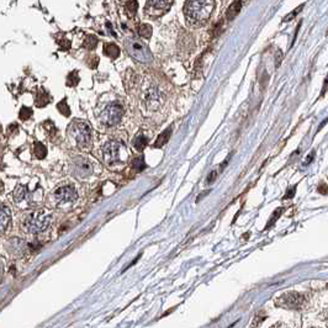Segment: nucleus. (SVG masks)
<instances>
[{
	"instance_id": "cd10ccee",
	"label": "nucleus",
	"mask_w": 328,
	"mask_h": 328,
	"mask_svg": "<svg viewBox=\"0 0 328 328\" xmlns=\"http://www.w3.org/2000/svg\"><path fill=\"white\" fill-rule=\"evenodd\" d=\"M283 209H276L275 211H274V213H273V215H272V218H270V221L269 222H268V225H267V227H265V228H269V227H272L273 226V225L274 224H275V221H276V220H278L279 218V216H280L281 215V212H283Z\"/></svg>"
},
{
	"instance_id": "a211bd4d",
	"label": "nucleus",
	"mask_w": 328,
	"mask_h": 328,
	"mask_svg": "<svg viewBox=\"0 0 328 328\" xmlns=\"http://www.w3.org/2000/svg\"><path fill=\"white\" fill-rule=\"evenodd\" d=\"M241 7H242L241 2H233L232 4L230 5V8H228V10L226 13V19L228 20V21H231V20H233L236 18V16H237L239 10H241Z\"/></svg>"
},
{
	"instance_id": "f3484780",
	"label": "nucleus",
	"mask_w": 328,
	"mask_h": 328,
	"mask_svg": "<svg viewBox=\"0 0 328 328\" xmlns=\"http://www.w3.org/2000/svg\"><path fill=\"white\" fill-rule=\"evenodd\" d=\"M170 135H172V128H168V130L163 131V132H162L161 135L157 137V141L155 142V144H153V147H155V148L163 147L164 144L167 143L168 141H169Z\"/></svg>"
},
{
	"instance_id": "2f4dec72",
	"label": "nucleus",
	"mask_w": 328,
	"mask_h": 328,
	"mask_svg": "<svg viewBox=\"0 0 328 328\" xmlns=\"http://www.w3.org/2000/svg\"><path fill=\"white\" fill-rule=\"evenodd\" d=\"M3 274H4V263H3V261L0 259V280H2L3 278Z\"/></svg>"
},
{
	"instance_id": "423d86ee",
	"label": "nucleus",
	"mask_w": 328,
	"mask_h": 328,
	"mask_svg": "<svg viewBox=\"0 0 328 328\" xmlns=\"http://www.w3.org/2000/svg\"><path fill=\"white\" fill-rule=\"evenodd\" d=\"M53 215L45 210H33L22 216L21 228L28 235H40L51 227Z\"/></svg>"
},
{
	"instance_id": "412c9836",
	"label": "nucleus",
	"mask_w": 328,
	"mask_h": 328,
	"mask_svg": "<svg viewBox=\"0 0 328 328\" xmlns=\"http://www.w3.org/2000/svg\"><path fill=\"white\" fill-rule=\"evenodd\" d=\"M81 79H79V73L77 72V70H73V72H70L68 74L67 77V85L70 88H74L78 85V83Z\"/></svg>"
},
{
	"instance_id": "6e6552de",
	"label": "nucleus",
	"mask_w": 328,
	"mask_h": 328,
	"mask_svg": "<svg viewBox=\"0 0 328 328\" xmlns=\"http://www.w3.org/2000/svg\"><path fill=\"white\" fill-rule=\"evenodd\" d=\"M125 110L122 107V105L118 101H107L106 104L102 105L100 107L99 113L96 114L98 116L99 124L101 125L102 127L113 128L116 127L121 122L122 118H124Z\"/></svg>"
},
{
	"instance_id": "f257e3e1",
	"label": "nucleus",
	"mask_w": 328,
	"mask_h": 328,
	"mask_svg": "<svg viewBox=\"0 0 328 328\" xmlns=\"http://www.w3.org/2000/svg\"><path fill=\"white\" fill-rule=\"evenodd\" d=\"M105 165L111 170H121L127 163L128 150L121 139H109L101 148Z\"/></svg>"
},
{
	"instance_id": "9b49d317",
	"label": "nucleus",
	"mask_w": 328,
	"mask_h": 328,
	"mask_svg": "<svg viewBox=\"0 0 328 328\" xmlns=\"http://www.w3.org/2000/svg\"><path fill=\"white\" fill-rule=\"evenodd\" d=\"M173 5V2H147L146 7H144V13L147 16L152 19H157L163 16L168 10L170 9V7Z\"/></svg>"
},
{
	"instance_id": "9d476101",
	"label": "nucleus",
	"mask_w": 328,
	"mask_h": 328,
	"mask_svg": "<svg viewBox=\"0 0 328 328\" xmlns=\"http://www.w3.org/2000/svg\"><path fill=\"white\" fill-rule=\"evenodd\" d=\"M68 169H69L70 175L77 179H84L90 178L94 173V165L88 158L83 156H74L68 163Z\"/></svg>"
},
{
	"instance_id": "5701e85b",
	"label": "nucleus",
	"mask_w": 328,
	"mask_h": 328,
	"mask_svg": "<svg viewBox=\"0 0 328 328\" xmlns=\"http://www.w3.org/2000/svg\"><path fill=\"white\" fill-rule=\"evenodd\" d=\"M98 39H96L95 36L90 35V36H87L85 37L84 42H83V47H85L87 50H94V48L96 47V45H98Z\"/></svg>"
},
{
	"instance_id": "aec40b11",
	"label": "nucleus",
	"mask_w": 328,
	"mask_h": 328,
	"mask_svg": "<svg viewBox=\"0 0 328 328\" xmlns=\"http://www.w3.org/2000/svg\"><path fill=\"white\" fill-rule=\"evenodd\" d=\"M33 155H35L36 158L44 159L47 156V148L41 142H35V144H33Z\"/></svg>"
},
{
	"instance_id": "1a4fd4ad",
	"label": "nucleus",
	"mask_w": 328,
	"mask_h": 328,
	"mask_svg": "<svg viewBox=\"0 0 328 328\" xmlns=\"http://www.w3.org/2000/svg\"><path fill=\"white\" fill-rule=\"evenodd\" d=\"M125 47H126L127 53L136 59L137 62L141 63H150L153 59L152 53L148 50V47L141 40L136 39V37H128L125 41Z\"/></svg>"
},
{
	"instance_id": "7ed1b4c3",
	"label": "nucleus",
	"mask_w": 328,
	"mask_h": 328,
	"mask_svg": "<svg viewBox=\"0 0 328 328\" xmlns=\"http://www.w3.org/2000/svg\"><path fill=\"white\" fill-rule=\"evenodd\" d=\"M44 198V189L40 184H36L33 189L28 185H18L13 193L14 202L21 210H36L42 205Z\"/></svg>"
},
{
	"instance_id": "a878e982",
	"label": "nucleus",
	"mask_w": 328,
	"mask_h": 328,
	"mask_svg": "<svg viewBox=\"0 0 328 328\" xmlns=\"http://www.w3.org/2000/svg\"><path fill=\"white\" fill-rule=\"evenodd\" d=\"M33 111L31 107H27V106H22L21 109H20V113H19V118L22 120V121H25V120H28L32 116Z\"/></svg>"
},
{
	"instance_id": "393cba45",
	"label": "nucleus",
	"mask_w": 328,
	"mask_h": 328,
	"mask_svg": "<svg viewBox=\"0 0 328 328\" xmlns=\"http://www.w3.org/2000/svg\"><path fill=\"white\" fill-rule=\"evenodd\" d=\"M57 110H58L63 116H67V118L70 115V110L67 104V99H63L61 102H58V105H57Z\"/></svg>"
},
{
	"instance_id": "b1692460",
	"label": "nucleus",
	"mask_w": 328,
	"mask_h": 328,
	"mask_svg": "<svg viewBox=\"0 0 328 328\" xmlns=\"http://www.w3.org/2000/svg\"><path fill=\"white\" fill-rule=\"evenodd\" d=\"M132 168L133 169H135V172L137 173H139V172H142V170L144 169V168H146V163H144V159H143V157H137V158H135L132 161Z\"/></svg>"
},
{
	"instance_id": "4468645a",
	"label": "nucleus",
	"mask_w": 328,
	"mask_h": 328,
	"mask_svg": "<svg viewBox=\"0 0 328 328\" xmlns=\"http://www.w3.org/2000/svg\"><path fill=\"white\" fill-rule=\"evenodd\" d=\"M304 299L300 294L296 293H289L286 295L281 296L280 305H283L286 309H299L301 306V302Z\"/></svg>"
},
{
	"instance_id": "6ab92c4d",
	"label": "nucleus",
	"mask_w": 328,
	"mask_h": 328,
	"mask_svg": "<svg viewBox=\"0 0 328 328\" xmlns=\"http://www.w3.org/2000/svg\"><path fill=\"white\" fill-rule=\"evenodd\" d=\"M147 144H148V138L143 135L136 136L135 139L132 141V146L135 147V150L138 151V152H142V151L144 150V147H147Z\"/></svg>"
},
{
	"instance_id": "4be33fe9",
	"label": "nucleus",
	"mask_w": 328,
	"mask_h": 328,
	"mask_svg": "<svg viewBox=\"0 0 328 328\" xmlns=\"http://www.w3.org/2000/svg\"><path fill=\"white\" fill-rule=\"evenodd\" d=\"M138 35L141 36L142 39H151V36H152V27L147 24L139 25Z\"/></svg>"
},
{
	"instance_id": "dca6fc26",
	"label": "nucleus",
	"mask_w": 328,
	"mask_h": 328,
	"mask_svg": "<svg viewBox=\"0 0 328 328\" xmlns=\"http://www.w3.org/2000/svg\"><path fill=\"white\" fill-rule=\"evenodd\" d=\"M104 55L107 56L111 59L118 58L120 56V47L116 44L109 42V44L104 45Z\"/></svg>"
},
{
	"instance_id": "c85d7f7f",
	"label": "nucleus",
	"mask_w": 328,
	"mask_h": 328,
	"mask_svg": "<svg viewBox=\"0 0 328 328\" xmlns=\"http://www.w3.org/2000/svg\"><path fill=\"white\" fill-rule=\"evenodd\" d=\"M295 192H296V188H295V187H293L291 189L287 190L286 194H285V199H290V198H293L294 194H295Z\"/></svg>"
},
{
	"instance_id": "39448f33",
	"label": "nucleus",
	"mask_w": 328,
	"mask_h": 328,
	"mask_svg": "<svg viewBox=\"0 0 328 328\" xmlns=\"http://www.w3.org/2000/svg\"><path fill=\"white\" fill-rule=\"evenodd\" d=\"M67 137L69 143L79 150H90L93 144V131L90 125L83 120H73L67 128Z\"/></svg>"
},
{
	"instance_id": "c756f323",
	"label": "nucleus",
	"mask_w": 328,
	"mask_h": 328,
	"mask_svg": "<svg viewBox=\"0 0 328 328\" xmlns=\"http://www.w3.org/2000/svg\"><path fill=\"white\" fill-rule=\"evenodd\" d=\"M216 174H217V173H216L215 170H213V172L211 173V174H209V178H207V183H210V184H211V183H213V180H215V179H216Z\"/></svg>"
},
{
	"instance_id": "72a5a7b5",
	"label": "nucleus",
	"mask_w": 328,
	"mask_h": 328,
	"mask_svg": "<svg viewBox=\"0 0 328 328\" xmlns=\"http://www.w3.org/2000/svg\"><path fill=\"white\" fill-rule=\"evenodd\" d=\"M0 133H2V125H0Z\"/></svg>"
},
{
	"instance_id": "ddd939ff",
	"label": "nucleus",
	"mask_w": 328,
	"mask_h": 328,
	"mask_svg": "<svg viewBox=\"0 0 328 328\" xmlns=\"http://www.w3.org/2000/svg\"><path fill=\"white\" fill-rule=\"evenodd\" d=\"M11 224V211L7 204L0 202V235L9 230Z\"/></svg>"
},
{
	"instance_id": "f8f14e48",
	"label": "nucleus",
	"mask_w": 328,
	"mask_h": 328,
	"mask_svg": "<svg viewBox=\"0 0 328 328\" xmlns=\"http://www.w3.org/2000/svg\"><path fill=\"white\" fill-rule=\"evenodd\" d=\"M7 248L8 253H10L13 257H22L24 256V253L26 252V243H25L22 239H19V238H11L9 242L7 243Z\"/></svg>"
},
{
	"instance_id": "20e7f679",
	"label": "nucleus",
	"mask_w": 328,
	"mask_h": 328,
	"mask_svg": "<svg viewBox=\"0 0 328 328\" xmlns=\"http://www.w3.org/2000/svg\"><path fill=\"white\" fill-rule=\"evenodd\" d=\"M215 2L206 0V2H187L184 4V15L187 22L190 26L199 27L209 21L212 14Z\"/></svg>"
},
{
	"instance_id": "f03ea898",
	"label": "nucleus",
	"mask_w": 328,
	"mask_h": 328,
	"mask_svg": "<svg viewBox=\"0 0 328 328\" xmlns=\"http://www.w3.org/2000/svg\"><path fill=\"white\" fill-rule=\"evenodd\" d=\"M78 192L73 184H62L56 187L46 198V205L50 209H72L78 201Z\"/></svg>"
},
{
	"instance_id": "0eeeda50",
	"label": "nucleus",
	"mask_w": 328,
	"mask_h": 328,
	"mask_svg": "<svg viewBox=\"0 0 328 328\" xmlns=\"http://www.w3.org/2000/svg\"><path fill=\"white\" fill-rule=\"evenodd\" d=\"M142 106L148 114L159 113L163 109L165 104V96L163 90L161 89L158 84L155 81H150L144 84L142 89L141 96Z\"/></svg>"
},
{
	"instance_id": "7c9ffc66",
	"label": "nucleus",
	"mask_w": 328,
	"mask_h": 328,
	"mask_svg": "<svg viewBox=\"0 0 328 328\" xmlns=\"http://www.w3.org/2000/svg\"><path fill=\"white\" fill-rule=\"evenodd\" d=\"M327 84H328V77L326 78V81H324V84H323V89H322V93H321V96H323L324 95V93H326L327 91Z\"/></svg>"
},
{
	"instance_id": "473e14b6",
	"label": "nucleus",
	"mask_w": 328,
	"mask_h": 328,
	"mask_svg": "<svg viewBox=\"0 0 328 328\" xmlns=\"http://www.w3.org/2000/svg\"><path fill=\"white\" fill-rule=\"evenodd\" d=\"M3 190H4V184H3L2 179H0V193H3Z\"/></svg>"
},
{
	"instance_id": "bb28decb",
	"label": "nucleus",
	"mask_w": 328,
	"mask_h": 328,
	"mask_svg": "<svg viewBox=\"0 0 328 328\" xmlns=\"http://www.w3.org/2000/svg\"><path fill=\"white\" fill-rule=\"evenodd\" d=\"M137 8H138V3L137 2H127L126 3V11L130 14V16H135L137 13Z\"/></svg>"
},
{
	"instance_id": "2eb2a0df",
	"label": "nucleus",
	"mask_w": 328,
	"mask_h": 328,
	"mask_svg": "<svg viewBox=\"0 0 328 328\" xmlns=\"http://www.w3.org/2000/svg\"><path fill=\"white\" fill-rule=\"evenodd\" d=\"M52 101V99H51V95L47 93V91L44 90V89H40L39 93L36 94V98H35V104L36 106L39 107H45L46 105L50 104V102Z\"/></svg>"
}]
</instances>
